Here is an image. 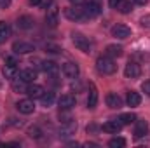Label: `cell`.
<instances>
[{
    "instance_id": "6da1fadb",
    "label": "cell",
    "mask_w": 150,
    "mask_h": 148,
    "mask_svg": "<svg viewBox=\"0 0 150 148\" xmlns=\"http://www.w3.org/2000/svg\"><path fill=\"white\" fill-rule=\"evenodd\" d=\"M96 68H98V72L101 75H113L117 72V65H115V61H113L110 56H100L98 59H96Z\"/></svg>"
},
{
    "instance_id": "7a4b0ae2",
    "label": "cell",
    "mask_w": 150,
    "mask_h": 148,
    "mask_svg": "<svg viewBox=\"0 0 150 148\" xmlns=\"http://www.w3.org/2000/svg\"><path fill=\"white\" fill-rule=\"evenodd\" d=\"M72 40H74L75 47L79 49V51H82V52H86V54H89L91 52V42H89V38L86 37V35H82V33H74L72 35Z\"/></svg>"
},
{
    "instance_id": "3957f363",
    "label": "cell",
    "mask_w": 150,
    "mask_h": 148,
    "mask_svg": "<svg viewBox=\"0 0 150 148\" xmlns=\"http://www.w3.org/2000/svg\"><path fill=\"white\" fill-rule=\"evenodd\" d=\"M65 16H67L70 21H84V19H87V18H86V12H84V7H80V5L68 7V9L65 11Z\"/></svg>"
},
{
    "instance_id": "277c9868",
    "label": "cell",
    "mask_w": 150,
    "mask_h": 148,
    "mask_svg": "<svg viewBox=\"0 0 150 148\" xmlns=\"http://www.w3.org/2000/svg\"><path fill=\"white\" fill-rule=\"evenodd\" d=\"M84 12H86V18H87V19L96 18V16H100V12H101V5H100L98 2H87V4L84 5Z\"/></svg>"
},
{
    "instance_id": "5b68a950",
    "label": "cell",
    "mask_w": 150,
    "mask_h": 148,
    "mask_svg": "<svg viewBox=\"0 0 150 148\" xmlns=\"http://www.w3.org/2000/svg\"><path fill=\"white\" fill-rule=\"evenodd\" d=\"M12 51H14L16 54H28V52H33L35 47H33L30 42L19 40V42H14V44H12Z\"/></svg>"
},
{
    "instance_id": "8992f818",
    "label": "cell",
    "mask_w": 150,
    "mask_h": 148,
    "mask_svg": "<svg viewBox=\"0 0 150 148\" xmlns=\"http://www.w3.org/2000/svg\"><path fill=\"white\" fill-rule=\"evenodd\" d=\"M16 106H18L19 113H25V115H30V113H33V110H35V103H33L32 98H26V99L18 101Z\"/></svg>"
},
{
    "instance_id": "52a82bcc",
    "label": "cell",
    "mask_w": 150,
    "mask_h": 148,
    "mask_svg": "<svg viewBox=\"0 0 150 148\" xmlns=\"http://www.w3.org/2000/svg\"><path fill=\"white\" fill-rule=\"evenodd\" d=\"M124 75H126L127 78H138V77L142 75V68H140V65L129 61V63L126 65V68H124Z\"/></svg>"
},
{
    "instance_id": "ba28073f",
    "label": "cell",
    "mask_w": 150,
    "mask_h": 148,
    "mask_svg": "<svg viewBox=\"0 0 150 148\" xmlns=\"http://www.w3.org/2000/svg\"><path fill=\"white\" fill-rule=\"evenodd\" d=\"M58 19H59V11L56 5H51L47 9V14H45V23L49 26H56L58 25Z\"/></svg>"
},
{
    "instance_id": "9c48e42d",
    "label": "cell",
    "mask_w": 150,
    "mask_h": 148,
    "mask_svg": "<svg viewBox=\"0 0 150 148\" xmlns=\"http://www.w3.org/2000/svg\"><path fill=\"white\" fill-rule=\"evenodd\" d=\"M61 72H63V75H65L67 78H77V77H79V66H77L75 63H72V61H67V63L63 65Z\"/></svg>"
},
{
    "instance_id": "30bf717a",
    "label": "cell",
    "mask_w": 150,
    "mask_h": 148,
    "mask_svg": "<svg viewBox=\"0 0 150 148\" xmlns=\"http://www.w3.org/2000/svg\"><path fill=\"white\" fill-rule=\"evenodd\" d=\"M58 106H59V110H63V111L74 108L75 106V98L70 96V94H63V96L58 99Z\"/></svg>"
},
{
    "instance_id": "8fae6325",
    "label": "cell",
    "mask_w": 150,
    "mask_h": 148,
    "mask_svg": "<svg viewBox=\"0 0 150 148\" xmlns=\"http://www.w3.org/2000/svg\"><path fill=\"white\" fill-rule=\"evenodd\" d=\"M40 68H42V72L45 75H51V77H56V75L59 73V66L54 61H42Z\"/></svg>"
},
{
    "instance_id": "7c38bea8",
    "label": "cell",
    "mask_w": 150,
    "mask_h": 148,
    "mask_svg": "<svg viewBox=\"0 0 150 148\" xmlns=\"http://www.w3.org/2000/svg\"><path fill=\"white\" fill-rule=\"evenodd\" d=\"M75 131H77V122L68 120V122L63 124V127H61V131H59V136H61V138H70V136L75 134Z\"/></svg>"
},
{
    "instance_id": "4fadbf2b",
    "label": "cell",
    "mask_w": 150,
    "mask_h": 148,
    "mask_svg": "<svg viewBox=\"0 0 150 148\" xmlns=\"http://www.w3.org/2000/svg\"><path fill=\"white\" fill-rule=\"evenodd\" d=\"M45 91H44V87L42 85H38V84H30L28 87H26V94H28V98H32V99H40L42 98V94H44Z\"/></svg>"
},
{
    "instance_id": "5bb4252c",
    "label": "cell",
    "mask_w": 150,
    "mask_h": 148,
    "mask_svg": "<svg viewBox=\"0 0 150 148\" xmlns=\"http://www.w3.org/2000/svg\"><path fill=\"white\" fill-rule=\"evenodd\" d=\"M112 35L115 38H127L131 35V28L126 25H115L112 28Z\"/></svg>"
},
{
    "instance_id": "9a60e30c",
    "label": "cell",
    "mask_w": 150,
    "mask_h": 148,
    "mask_svg": "<svg viewBox=\"0 0 150 148\" xmlns=\"http://www.w3.org/2000/svg\"><path fill=\"white\" fill-rule=\"evenodd\" d=\"M107 105L113 110H119V108H122V98L119 94H115V92H110L107 96Z\"/></svg>"
},
{
    "instance_id": "2e32d148",
    "label": "cell",
    "mask_w": 150,
    "mask_h": 148,
    "mask_svg": "<svg viewBox=\"0 0 150 148\" xmlns=\"http://www.w3.org/2000/svg\"><path fill=\"white\" fill-rule=\"evenodd\" d=\"M120 127H122V124L119 120H108V122L103 124V131L108 132V134H117L120 131Z\"/></svg>"
},
{
    "instance_id": "e0dca14e",
    "label": "cell",
    "mask_w": 150,
    "mask_h": 148,
    "mask_svg": "<svg viewBox=\"0 0 150 148\" xmlns=\"http://www.w3.org/2000/svg\"><path fill=\"white\" fill-rule=\"evenodd\" d=\"M122 52H124L122 45H117V44H110L105 49V54L110 56V58H119V56H122Z\"/></svg>"
},
{
    "instance_id": "ac0fdd59",
    "label": "cell",
    "mask_w": 150,
    "mask_h": 148,
    "mask_svg": "<svg viewBox=\"0 0 150 148\" xmlns=\"http://www.w3.org/2000/svg\"><path fill=\"white\" fill-rule=\"evenodd\" d=\"M98 103V89L94 84H91V89H89V96H87V106L89 108H94Z\"/></svg>"
},
{
    "instance_id": "d6986e66",
    "label": "cell",
    "mask_w": 150,
    "mask_h": 148,
    "mask_svg": "<svg viewBox=\"0 0 150 148\" xmlns=\"http://www.w3.org/2000/svg\"><path fill=\"white\" fill-rule=\"evenodd\" d=\"M19 77H21L25 82H33V80L37 78V72H35L33 68H25V70L19 72Z\"/></svg>"
},
{
    "instance_id": "ffe728a7",
    "label": "cell",
    "mask_w": 150,
    "mask_h": 148,
    "mask_svg": "<svg viewBox=\"0 0 150 148\" xmlns=\"http://www.w3.org/2000/svg\"><path fill=\"white\" fill-rule=\"evenodd\" d=\"M126 103H127L129 106H138V105L142 103V96H140L138 92H134V91H131V92H127V98H126Z\"/></svg>"
},
{
    "instance_id": "44dd1931",
    "label": "cell",
    "mask_w": 150,
    "mask_h": 148,
    "mask_svg": "<svg viewBox=\"0 0 150 148\" xmlns=\"http://www.w3.org/2000/svg\"><path fill=\"white\" fill-rule=\"evenodd\" d=\"M33 26V19L30 18V16H21L19 19H18V28H21V30H30Z\"/></svg>"
},
{
    "instance_id": "7402d4cb",
    "label": "cell",
    "mask_w": 150,
    "mask_h": 148,
    "mask_svg": "<svg viewBox=\"0 0 150 148\" xmlns=\"http://www.w3.org/2000/svg\"><path fill=\"white\" fill-rule=\"evenodd\" d=\"M147 131H149V124H147L145 120H138L136 129H134V136H136V138H142V136L147 134Z\"/></svg>"
},
{
    "instance_id": "603a6c76",
    "label": "cell",
    "mask_w": 150,
    "mask_h": 148,
    "mask_svg": "<svg viewBox=\"0 0 150 148\" xmlns=\"http://www.w3.org/2000/svg\"><path fill=\"white\" fill-rule=\"evenodd\" d=\"M115 9H117L119 12H122V14H129V12L133 11V5H131L129 0H119V4H117Z\"/></svg>"
},
{
    "instance_id": "cb8c5ba5",
    "label": "cell",
    "mask_w": 150,
    "mask_h": 148,
    "mask_svg": "<svg viewBox=\"0 0 150 148\" xmlns=\"http://www.w3.org/2000/svg\"><path fill=\"white\" fill-rule=\"evenodd\" d=\"M26 84H28V82H25L21 77H19V78H12V89L18 91V92H23V91L26 92V87H28Z\"/></svg>"
},
{
    "instance_id": "d4e9b609",
    "label": "cell",
    "mask_w": 150,
    "mask_h": 148,
    "mask_svg": "<svg viewBox=\"0 0 150 148\" xmlns=\"http://www.w3.org/2000/svg\"><path fill=\"white\" fill-rule=\"evenodd\" d=\"M54 92H44L42 94V98H40V103H42V106H51L52 103H54Z\"/></svg>"
},
{
    "instance_id": "484cf974",
    "label": "cell",
    "mask_w": 150,
    "mask_h": 148,
    "mask_svg": "<svg viewBox=\"0 0 150 148\" xmlns=\"http://www.w3.org/2000/svg\"><path fill=\"white\" fill-rule=\"evenodd\" d=\"M136 120V115L134 113H122L120 117H119V122L122 124V125H129V124H133Z\"/></svg>"
},
{
    "instance_id": "4316f807",
    "label": "cell",
    "mask_w": 150,
    "mask_h": 148,
    "mask_svg": "<svg viewBox=\"0 0 150 148\" xmlns=\"http://www.w3.org/2000/svg\"><path fill=\"white\" fill-rule=\"evenodd\" d=\"M11 35V26L7 25V23H4V21H0V44L5 40V38Z\"/></svg>"
},
{
    "instance_id": "83f0119b",
    "label": "cell",
    "mask_w": 150,
    "mask_h": 148,
    "mask_svg": "<svg viewBox=\"0 0 150 148\" xmlns=\"http://www.w3.org/2000/svg\"><path fill=\"white\" fill-rule=\"evenodd\" d=\"M2 73L5 75L7 78H16V75H18V70H16V66H11V65H5L4 68H2Z\"/></svg>"
},
{
    "instance_id": "f1b7e54d",
    "label": "cell",
    "mask_w": 150,
    "mask_h": 148,
    "mask_svg": "<svg viewBox=\"0 0 150 148\" xmlns=\"http://www.w3.org/2000/svg\"><path fill=\"white\" fill-rule=\"evenodd\" d=\"M108 147L110 148H124L126 147V140L124 138H113L108 141Z\"/></svg>"
},
{
    "instance_id": "f546056e",
    "label": "cell",
    "mask_w": 150,
    "mask_h": 148,
    "mask_svg": "<svg viewBox=\"0 0 150 148\" xmlns=\"http://www.w3.org/2000/svg\"><path fill=\"white\" fill-rule=\"evenodd\" d=\"M140 23H142V26H143V28H150V14H147V16H143Z\"/></svg>"
},
{
    "instance_id": "4dcf8cb0",
    "label": "cell",
    "mask_w": 150,
    "mask_h": 148,
    "mask_svg": "<svg viewBox=\"0 0 150 148\" xmlns=\"http://www.w3.org/2000/svg\"><path fill=\"white\" fill-rule=\"evenodd\" d=\"M5 65H11V66H16V65H18V59H16L14 56H11V58H7V59H5Z\"/></svg>"
},
{
    "instance_id": "1f68e13d",
    "label": "cell",
    "mask_w": 150,
    "mask_h": 148,
    "mask_svg": "<svg viewBox=\"0 0 150 148\" xmlns=\"http://www.w3.org/2000/svg\"><path fill=\"white\" fill-rule=\"evenodd\" d=\"M30 136L32 138H40V131H38L37 127H32L30 129Z\"/></svg>"
},
{
    "instance_id": "d6a6232c",
    "label": "cell",
    "mask_w": 150,
    "mask_h": 148,
    "mask_svg": "<svg viewBox=\"0 0 150 148\" xmlns=\"http://www.w3.org/2000/svg\"><path fill=\"white\" fill-rule=\"evenodd\" d=\"M45 49H49L51 52H59V51H61L58 45H52V44H47V45H45Z\"/></svg>"
},
{
    "instance_id": "836d02e7",
    "label": "cell",
    "mask_w": 150,
    "mask_h": 148,
    "mask_svg": "<svg viewBox=\"0 0 150 148\" xmlns=\"http://www.w3.org/2000/svg\"><path fill=\"white\" fill-rule=\"evenodd\" d=\"M142 89H143V92H145V94H149V96H150V80H149V82H145V84L142 85Z\"/></svg>"
},
{
    "instance_id": "e575fe53",
    "label": "cell",
    "mask_w": 150,
    "mask_h": 148,
    "mask_svg": "<svg viewBox=\"0 0 150 148\" xmlns=\"http://www.w3.org/2000/svg\"><path fill=\"white\" fill-rule=\"evenodd\" d=\"M30 5H35V7H42V0H30Z\"/></svg>"
},
{
    "instance_id": "d590c367",
    "label": "cell",
    "mask_w": 150,
    "mask_h": 148,
    "mask_svg": "<svg viewBox=\"0 0 150 148\" xmlns=\"http://www.w3.org/2000/svg\"><path fill=\"white\" fill-rule=\"evenodd\" d=\"M11 5V0H0V7H9Z\"/></svg>"
},
{
    "instance_id": "8d00e7d4",
    "label": "cell",
    "mask_w": 150,
    "mask_h": 148,
    "mask_svg": "<svg viewBox=\"0 0 150 148\" xmlns=\"http://www.w3.org/2000/svg\"><path fill=\"white\" fill-rule=\"evenodd\" d=\"M134 2H136L138 5H147V4H149V0H134Z\"/></svg>"
},
{
    "instance_id": "74e56055",
    "label": "cell",
    "mask_w": 150,
    "mask_h": 148,
    "mask_svg": "<svg viewBox=\"0 0 150 148\" xmlns=\"http://www.w3.org/2000/svg\"><path fill=\"white\" fill-rule=\"evenodd\" d=\"M117 4H119V0H110V7H113V9L117 7Z\"/></svg>"
},
{
    "instance_id": "f35d334b",
    "label": "cell",
    "mask_w": 150,
    "mask_h": 148,
    "mask_svg": "<svg viewBox=\"0 0 150 148\" xmlns=\"http://www.w3.org/2000/svg\"><path fill=\"white\" fill-rule=\"evenodd\" d=\"M72 2H75V4H80V2H82V0H72Z\"/></svg>"
}]
</instances>
